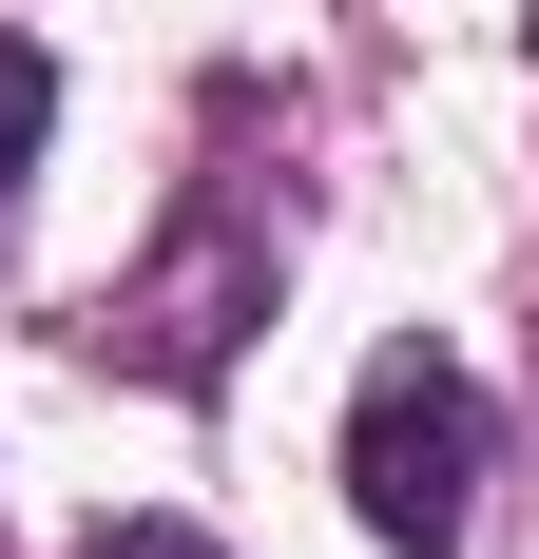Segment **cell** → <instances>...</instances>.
<instances>
[{
  "label": "cell",
  "mask_w": 539,
  "mask_h": 559,
  "mask_svg": "<svg viewBox=\"0 0 539 559\" xmlns=\"http://www.w3.org/2000/svg\"><path fill=\"white\" fill-rule=\"evenodd\" d=\"M77 559H231V540H193V521H97Z\"/></svg>",
  "instance_id": "obj_4"
},
{
  "label": "cell",
  "mask_w": 539,
  "mask_h": 559,
  "mask_svg": "<svg viewBox=\"0 0 539 559\" xmlns=\"http://www.w3.org/2000/svg\"><path fill=\"white\" fill-rule=\"evenodd\" d=\"M270 289H289V174L213 155L193 193H173L155 271L97 289V367H135V386H231V347L270 329Z\"/></svg>",
  "instance_id": "obj_1"
},
{
  "label": "cell",
  "mask_w": 539,
  "mask_h": 559,
  "mask_svg": "<svg viewBox=\"0 0 539 559\" xmlns=\"http://www.w3.org/2000/svg\"><path fill=\"white\" fill-rule=\"evenodd\" d=\"M39 135H58V58L0 20V213H20V174H39Z\"/></svg>",
  "instance_id": "obj_3"
},
{
  "label": "cell",
  "mask_w": 539,
  "mask_h": 559,
  "mask_svg": "<svg viewBox=\"0 0 539 559\" xmlns=\"http://www.w3.org/2000/svg\"><path fill=\"white\" fill-rule=\"evenodd\" d=\"M482 483H501V405L463 347H385L347 386V521L385 559H463L482 540Z\"/></svg>",
  "instance_id": "obj_2"
}]
</instances>
